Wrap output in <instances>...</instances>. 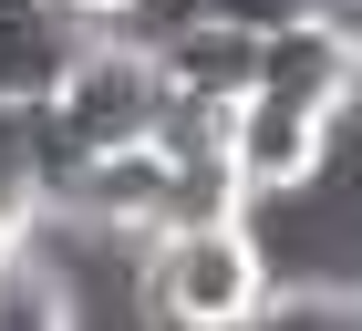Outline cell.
I'll use <instances>...</instances> for the list:
<instances>
[{"label":"cell","instance_id":"obj_5","mask_svg":"<svg viewBox=\"0 0 362 331\" xmlns=\"http://www.w3.org/2000/svg\"><path fill=\"white\" fill-rule=\"evenodd\" d=\"M52 218V187H42V145H31V114L0 104V248H31V228Z\"/></svg>","mask_w":362,"mask_h":331},{"label":"cell","instance_id":"obj_1","mask_svg":"<svg viewBox=\"0 0 362 331\" xmlns=\"http://www.w3.org/2000/svg\"><path fill=\"white\" fill-rule=\"evenodd\" d=\"M269 238L259 218L238 228H176V238H145L135 269H124V301L135 331H249L269 310Z\"/></svg>","mask_w":362,"mask_h":331},{"label":"cell","instance_id":"obj_7","mask_svg":"<svg viewBox=\"0 0 362 331\" xmlns=\"http://www.w3.org/2000/svg\"><path fill=\"white\" fill-rule=\"evenodd\" d=\"M249 331H362V279H279Z\"/></svg>","mask_w":362,"mask_h":331},{"label":"cell","instance_id":"obj_4","mask_svg":"<svg viewBox=\"0 0 362 331\" xmlns=\"http://www.w3.org/2000/svg\"><path fill=\"white\" fill-rule=\"evenodd\" d=\"M83 52H93V11H73V0H0V104L11 114H42Z\"/></svg>","mask_w":362,"mask_h":331},{"label":"cell","instance_id":"obj_8","mask_svg":"<svg viewBox=\"0 0 362 331\" xmlns=\"http://www.w3.org/2000/svg\"><path fill=\"white\" fill-rule=\"evenodd\" d=\"M0 269H11V248H0Z\"/></svg>","mask_w":362,"mask_h":331},{"label":"cell","instance_id":"obj_3","mask_svg":"<svg viewBox=\"0 0 362 331\" xmlns=\"http://www.w3.org/2000/svg\"><path fill=\"white\" fill-rule=\"evenodd\" d=\"M332 145H341L332 114H300V104L249 93V104L228 114V176H238V197H249V218L279 207V197H310L321 166H332Z\"/></svg>","mask_w":362,"mask_h":331},{"label":"cell","instance_id":"obj_2","mask_svg":"<svg viewBox=\"0 0 362 331\" xmlns=\"http://www.w3.org/2000/svg\"><path fill=\"white\" fill-rule=\"evenodd\" d=\"M166 83H156V52L145 42H114L104 11H93V52L62 73V93L31 114V145H42V187L83 176L93 156H124V145H156L166 135Z\"/></svg>","mask_w":362,"mask_h":331},{"label":"cell","instance_id":"obj_6","mask_svg":"<svg viewBox=\"0 0 362 331\" xmlns=\"http://www.w3.org/2000/svg\"><path fill=\"white\" fill-rule=\"evenodd\" d=\"M0 331H83L73 279H62L42 248H11V269H0Z\"/></svg>","mask_w":362,"mask_h":331}]
</instances>
